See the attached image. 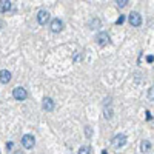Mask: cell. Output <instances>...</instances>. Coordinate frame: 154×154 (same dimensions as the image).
<instances>
[{"label": "cell", "mask_w": 154, "mask_h": 154, "mask_svg": "<svg viewBox=\"0 0 154 154\" xmlns=\"http://www.w3.org/2000/svg\"><path fill=\"white\" fill-rule=\"evenodd\" d=\"M148 99H149V100H154V86H151V88L148 89Z\"/></svg>", "instance_id": "5bb4252c"}, {"label": "cell", "mask_w": 154, "mask_h": 154, "mask_svg": "<svg viewBox=\"0 0 154 154\" xmlns=\"http://www.w3.org/2000/svg\"><path fill=\"white\" fill-rule=\"evenodd\" d=\"M96 40H97V43H99V45L105 46V45H108V43H109V35H108V32H99V34H97V37H96Z\"/></svg>", "instance_id": "8992f818"}, {"label": "cell", "mask_w": 154, "mask_h": 154, "mask_svg": "<svg viewBox=\"0 0 154 154\" xmlns=\"http://www.w3.org/2000/svg\"><path fill=\"white\" fill-rule=\"evenodd\" d=\"M34 143H35L34 136H31V134H25V136L22 137V145H23V148L31 149V148L34 146Z\"/></svg>", "instance_id": "7a4b0ae2"}, {"label": "cell", "mask_w": 154, "mask_h": 154, "mask_svg": "<svg viewBox=\"0 0 154 154\" xmlns=\"http://www.w3.org/2000/svg\"><path fill=\"white\" fill-rule=\"evenodd\" d=\"M102 154H108V152H106V151H102Z\"/></svg>", "instance_id": "44dd1931"}, {"label": "cell", "mask_w": 154, "mask_h": 154, "mask_svg": "<svg viewBox=\"0 0 154 154\" xmlns=\"http://www.w3.org/2000/svg\"><path fill=\"white\" fill-rule=\"evenodd\" d=\"M116 3H117V6H119V8H125V6H126L128 3H130V2H128V0H117Z\"/></svg>", "instance_id": "4fadbf2b"}, {"label": "cell", "mask_w": 154, "mask_h": 154, "mask_svg": "<svg viewBox=\"0 0 154 154\" xmlns=\"http://www.w3.org/2000/svg\"><path fill=\"white\" fill-rule=\"evenodd\" d=\"M9 80H11V72L8 71V69H2L0 71V83H9Z\"/></svg>", "instance_id": "9c48e42d"}, {"label": "cell", "mask_w": 154, "mask_h": 154, "mask_svg": "<svg viewBox=\"0 0 154 154\" xmlns=\"http://www.w3.org/2000/svg\"><path fill=\"white\" fill-rule=\"evenodd\" d=\"M128 20L133 26H140L142 25V16L139 14V12H131L130 16H128Z\"/></svg>", "instance_id": "3957f363"}, {"label": "cell", "mask_w": 154, "mask_h": 154, "mask_svg": "<svg viewBox=\"0 0 154 154\" xmlns=\"http://www.w3.org/2000/svg\"><path fill=\"white\" fill-rule=\"evenodd\" d=\"M79 154H89V146H82L79 149Z\"/></svg>", "instance_id": "9a60e30c"}, {"label": "cell", "mask_w": 154, "mask_h": 154, "mask_svg": "<svg viewBox=\"0 0 154 154\" xmlns=\"http://www.w3.org/2000/svg\"><path fill=\"white\" fill-rule=\"evenodd\" d=\"M152 60H154V57H152V56H148V57H146V62H149V63H151Z\"/></svg>", "instance_id": "e0dca14e"}, {"label": "cell", "mask_w": 154, "mask_h": 154, "mask_svg": "<svg viewBox=\"0 0 154 154\" xmlns=\"http://www.w3.org/2000/svg\"><path fill=\"white\" fill-rule=\"evenodd\" d=\"M63 29V22L60 19H54L51 22V31L53 32H60Z\"/></svg>", "instance_id": "52a82bcc"}, {"label": "cell", "mask_w": 154, "mask_h": 154, "mask_svg": "<svg viewBox=\"0 0 154 154\" xmlns=\"http://www.w3.org/2000/svg\"><path fill=\"white\" fill-rule=\"evenodd\" d=\"M49 20V12L42 9V11H38V14H37V22L40 23V25H46Z\"/></svg>", "instance_id": "5b68a950"}, {"label": "cell", "mask_w": 154, "mask_h": 154, "mask_svg": "<svg viewBox=\"0 0 154 154\" xmlns=\"http://www.w3.org/2000/svg\"><path fill=\"white\" fill-rule=\"evenodd\" d=\"M123 22H125V17H123V16H120L117 20H116V25H122Z\"/></svg>", "instance_id": "2e32d148"}, {"label": "cell", "mask_w": 154, "mask_h": 154, "mask_svg": "<svg viewBox=\"0 0 154 154\" xmlns=\"http://www.w3.org/2000/svg\"><path fill=\"white\" fill-rule=\"evenodd\" d=\"M149 149H151V143L148 142V140H142V142H140V151L146 152V151H149Z\"/></svg>", "instance_id": "8fae6325"}, {"label": "cell", "mask_w": 154, "mask_h": 154, "mask_svg": "<svg viewBox=\"0 0 154 154\" xmlns=\"http://www.w3.org/2000/svg\"><path fill=\"white\" fill-rule=\"evenodd\" d=\"M12 6V3L9 2V0H0V12H6L9 11Z\"/></svg>", "instance_id": "30bf717a"}, {"label": "cell", "mask_w": 154, "mask_h": 154, "mask_svg": "<svg viewBox=\"0 0 154 154\" xmlns=\"http://www.w3.org/2000/svg\"><path fill=\"white\" fill-rule=\"evenodd\" d=\"M89 28H91V29L100 28V19H93L91 22H89Z\"/></svg>", "instance_id": "7c38bea8"}, {"label": "cell", "mask_w": 154, "mask_h": 154, "mask_svg": "<svg viewBox=\"0 0 154 154\" xmlns=\"http://www.w3.org/2000/svg\"><path fill=\"white\" fill-rule=\"evenodd\" d=\"M12 96H14V99L16 100H25L28 97V93H26V89L25 88H22V86H17V88H14L12 89Z\"/></svg>", "instance_id": "6da1fadb"}, {"label": "cell", "mask_w": 154, "mask_h": 154, "mask_svg": "<svg viewBox=\"0 0 154 154\" xmlns=\"http://www.w3.org/2000/svg\"><path fill=\"white\" fill-rule=\"evenodd\" d=\"M125 143H126V136H125V134H117V136H114L112 145H114L116 148H120V146H123Z\"/></svg>", "instance_id": "277c9868"}, {"label": "cell", "mask_w": 154, "mask_h": 154, "mask_svg": "<svg viewBox=\"0 0 154 154\" xmlns=\"http://www.w3.org/2000/svg\"><path fill=\"white\" fill-rule=\"evenodd\" d=\"M6 148L11 149V148H12V142H8V143H6Z\"/></svg>", "instance_id": "ac0fdd59"}, {"label": "cell", "mask_w": 154, "mask_h": 154, "mask_svg": "<svg viewBox=\"0 0 154 154\" xmlns=\"http://www.w3.org/2000/svg\"><path fill=\"white\" fill-rule=\"evenodd\" d=\"M42 106H43L45 111H53V109H54V100L51 99V97H45Z\"/></svg>", "instance_id": "ba28073f"}, {"label": "cell", "mask_w": 154, "mask_h": 154, "mask_svg": "<svg viewBox=\"0 0 154 154\" xmlns=\"http://www.w3.org/2000/svg\"><path fill=\"white\" fill-rule=\"evenodd\" d=\"M14 154H23V152H22V151H16Z\"/></svg>", "instance_id": "ffe728a7"}, {"label": "cell", "mask_w": 154, "mask_h": 154, "mask_svg": "<svg viewBox=\"0 0 154 154\" xmlns=\"http://www.w3.org/2000/svg\"><path fill=\"white\" fill-rule=\"evenodd\" d=\"M3 25H5V23H3L2 20H0V29H2V28H3Z\"/></svg>", "instance_id": "d6986e66"}]
</instances>
